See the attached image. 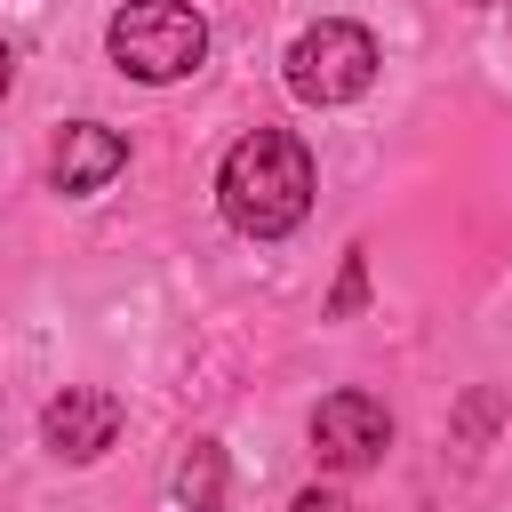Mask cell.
Wrapping results in <instances>:
<instances>
[{"label": "cell", "mask_w": 512, "mask_h": 512, "mask_svg": "<svg viewBox=\"0 0 512 512\" xmlns=\"http://www.w3.org/2000/svg\"><path fill=\"white\" fill-rule=\"evenodd\" d=\"M216 208H224V224L248 232V240L296 232L304 208H312V152H304V136H288V128H248V136L224 152V168H216Z\"/></svg>", "instance_id": "obj_1"}, {"label": "cell", "mask_w": 512, "mask_h": 512, "mask_svg": "<svg viewBox=\"0 0 512 512\" xmlns=\"http://www.w3.org/2000/svg\"><path fill=\"white\" fill-rule=\"evenodd\" d=\"M104 48H112V64H120L128 80L160 88V80L200 72V56H208V16H200L192 0H120L112 24H104Z\"/></svg>", "instance_id": "obj_2"}, {"label": "cell", "mask_w": 512, "mask_h": 512, "mask_svg": "<svg viewBox=\"0 0 512 512\" xmlns=\"http://www.w3.org/2000/svg\"><path fill=\"white\" fill-rule=\"evenodd\" d=\"M376 64H384L376 32L352 24V16H320V24H304L288 40V88L304 104H352V96H368Z\"/></svg>", "instance_id": "obj_3"}, {"label": "cell", "mask_w": 512, "mask_h": 512, "mask_svg": "<svg viewBox=\"0 0 512 512\" xmlns=\"http://www.w3.org/2000/svg\"><path fill=\"white\" fill-rule=\"evenodd\" d=\"M384 448H392V408L376 392L344 384L312 408V456L328 472H368V464H384Z\"/></svg>", "instance_id": "obj_4"}, {"label": "cell", "mask_w": 512, "mask_h": 512, "mask_svg": "<svg viewBox=\"0 0 512 512\" xmlns=\"http://www.w3.org/2000/svg\"><path fill=\"white\" fill-rule=\"evenodd\" d=\"M40 440H48V456H64V464H96V456L120 440V400L96 392V384H64V392L40 408Z\"/></svg>", "instance_id": "obj_5"}, {"label": "cell", "mask_w": 512, "mask_h": 512, "mask_svg": "<svg viewBox=\"0 0 512 512\" xmlns=\"http://www.w3.org/2000/svg\"><path fill=\"white\" fill-rule=\"evenodd\" d=\"M120 168H128V136L104 128V120H72L64 144H56V168H48V176H56L64 200H88V192H104Z\"/></svg>", "instance_id": "obj_6"}, {"label": "cell", "mask_w": 512, "mask_h": 512, "mask_svg": "<svg viewBox=\"0 0 512 512\" xmlns=\"http://www.w3.org/2000/svg\"><path fill=\"white\" fill-rule=\"evenodd\" d=\"M176 504L184 512H224V488H232V464H224V448L216 440H192L184 456H176Z\"/></svg>", "instance_id": "obj_7"}, {"label": "cell", "mask_w": 512, "mask_h": 512, "mask_svg": "<svg viewBox=\"0 0 512 512\" xmlns=\"http://www.w3.org/2000/svg\"><path fill=\"white\" fill-rule=\"evenodd\" d=\"M360 296H368V248H344V280H336V296H328V312L344 320V312H360Z\"/></svg>", "instance_id": "obj_8"}, {"label": "cell", "mask_w": 512, "mask_h": 512, "mask_svg": "<svg viewBox=\"0 0 512 512\" xmlns=\"http://www.w3.org/2000/svg\"><path fill=\"white\" fill-rule=\"evenodd\" d=\"M288 512H352V504H344V496H336V488H304V496H296V504H288Z\"/></svg>", "instance_id": "obj_9"}, {"label": "cell", "mask_w": 512, "mask_h": 512, "mask_svg": "<svg viewBox=\"0 0 512 512\" xmlns=\"http://www.w3.org/2000/svg\"><path fill=\"white\" fill-rule=\"evenodd\" d=\"M8 80H16V48L0 40V96H8Z\"/></svg>", "instance_id": "obj_10"}, {"label": "cell", "mask_w": 512, "mask_h": 512, "mask_svg": "<svg viewBox=\"0 0 512 512\" xmlns=\"http://www.w3.org/2000/svg\"><path fill=\"white\" fill-rule=\"evenodd\" d=\"M472 8H496V0H472Z\"/></svg>", "instance_id": "obj_11"}]
</instances>
